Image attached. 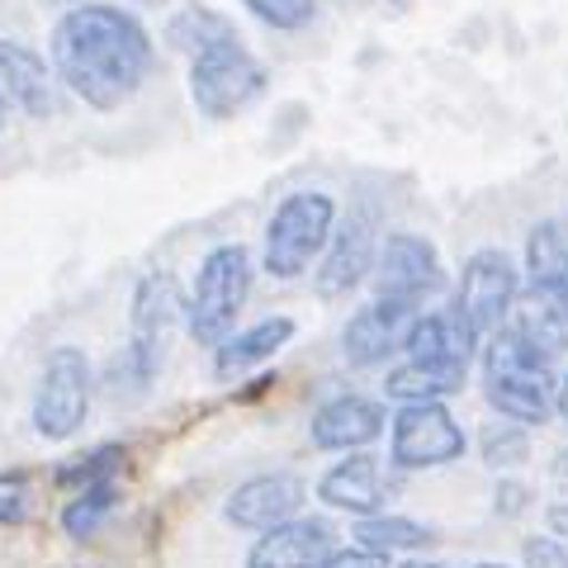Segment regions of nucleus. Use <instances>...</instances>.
<instances>
[{
	"label": "nucleus",
	"mask_w": 568,
	"mask_h": 568,
	"mask_svg": "<svg viewBox=\"0 0 568 568\" xmlns=\"http://www.w3.org/2000/svg\"><path fill=\"white\" fill-rule=\"evenodd\" d=\"M0 100L29 119H52L58 114V71L33 48L0 39Z\"/></svg>",
	"instance_id": "dca6fc26"
},
{
	"label": "nucleus",
	"mask_w": 568,
	"mask_h": 568,
	"mask_svg": "<svg viewBox=\"0 0 568 568\" xmlns=\"http://www.w3.org/2000/svg\"><path fill=\"white\" fill-rule=\"evenodd\" d=\"M290 342H294V317H265V323H256V327L223 336V342L213 346V379L252 375L256 365H265Z\"/></svg>",
	"instance_id": "6ab92c4d"
},
{
	"label": "nucleus",
	"mask_w": 568,
	"mask_h": 568,
	"mask_svg": "<svg viewBox=\"0 0 568 568\" xmlns=\"http://www.w3.org/2000/svg\"><path fill=\"white\" fill-rule=\"evenodd\" d=\"M233 24H227V14L219 10H209V6H185V10H175L171 14V24H166V43L175 52H200L209 43H219V39H233Z\"/></svg>",
	"instance_id": "4be33fe9"
},
{
	"label": "nucleus",
	"mask_w": 568,
	"mask_h": 568,
	"mask_svg": "<svg viewBox=\"0 0 568 568\" xmlns=\"http://www.w3.org/2000/svg\"><path fill=\"white\" fill-rule=\"evenodd\" d=\"M91 394H95V375H91L85 351L77 346L48 351L39 388H33V432L43 440H71L85 426Z\"/></svg>",
	"instance_id": "39448f33"
},
{
	"label": "nucleus",
	"mask_w": 568,
	"mask_h": 568,
	"mask_svg": "<svg viewBox=\"0 0 568 568\" xmlns=\"http://www.w3.org/2000/svg\"><path fill=\"white\" fill-rule=\"evenodd\" d=\"M119 465H123V450L119 446H100V450H91L85 459H77V465H62L58 469V484L71 488V493L91 488V484H114Z\"/></svg>",
	"instance_id": "bb28decb"
},
{
	"label": "nucleus",
	"mask_w": 568,
	"mask_h": 568,
	"mask_svg": "<svg viewBox=\"0 0 568 568\" xmlns=\"http://www.w3.org/2000/svg\"><path fill=\"white\" fill-rule=\"evenodd\" d=\"M478 346H484V336H478L465 323V313L450 304V308H440V313H422L417 317L403 355H413V361H436V365H465L469 369Z\"/></svg>",
	"instance_id": "f3484780"
},
{
	"label": "nucleus",
	"mask_w": 568,
	"mask_h": 568,
	"mask_svg": "<svg viewBox=\"0 0 568 568\" xmlns=\"http://www.w3.org/2000/svg\"><path fill=\"white\" fill-rule=\"evenodd\" d=\"M242 6L252 10L265 29H280V33L308 29L317 14V0H242Z\"/></svg>",
	"instance_id": "cd10ccee"
},
{
	"label": "nucleus",
	"mask_w": 568,
	"mask_h": 568,
	"mask_svg": "<svg viewBox=\"0 0 568 568\" xmlns=\"http://www.w3.org/2000/svg\"><path fill=\"white\" fill-rule=\"evenodd\" d=\"M521 559H526V568H568V549H564V540H555L545 530V536H530L521 545Z\"/></svg>",
	"instance_id": "c85d7f7f"
},
{
	"label": "nucleus",
	"mask_w": 568,
	"mask_h": 568,
	"mask_svg": "<svg viewBox=\"0 0 568 568\" xmlns=\"http://www.w3.org/2000/svg\"><path fill=\"white\" fill-rule=\"evenodd\" d=\"M323 568H394V564H388V555H375L365 545H342Z\"/></svg>",
	"instance_id": "2f4dec72"
},
{
	"label": "nucleus",
	"mask_w": 568,
	"mask_h": 568,
	"mask_svg": "<svg viewBox=\"0 0 568 568\" xmlns=\"http://www.w3.org/2000/svg\"><path fill=\"white\" fill-rule=\"evenodd\" d=\"M152 39L142 20L123 6L85 0L52 24V71L71 95L91 110H119L152 77Z\"/></svg>",
	"instance_id": "f257e3e1"
},
{
	"label": "nucleus",
	"mask_w": 568,
	"mask_h": 568,
	"mask_svg": "<svg viewBox=\"0 0 568 568\" xmlns=\"http://www.w3.org/2000/svg\"><path fill=\"white\" fill-rule=\"evenodd\" d=\"M549 474H555V484H568V450L555 455V469H549Z\"/></svg>",
	"instance_id": "72a5a7b5"
},
{
	"label": "nucleus",
	"mask_w": 568,
	"mask_h": 568,
	"mask_svg": "<svg viewBox=\"0 0 568 568\" xmlns=\"http://www.w3.org/2000/svg\"><path fill=\"white\" fill-rule=\"evenodd\" d=\"M336 549H342V536L327 517H290L271 530H261L256 545L246 549V568H323Z\"/></svg>",
	"instance_id": "f8f14e48"
},
{
	"label": "nucleus",
	"mask_w": 568,
	"mask_h": 568,
	"mask_svg": "<svg viewBox=\"0 0 568 568\" xmlns=\"http://www.w3.org/2000/svg\"><path fill=\"white\" fill-rule=\"evenodd\" d=\"M465 365H436V361H413L407 355L403 365H394L384 375V398H394L398 407L403 403H446L450 394L465 388Z\"/></svg>",
	"instance_id": "aec40b11"
},
{
	"label": "nucleus",
	"mask_w": 568,
	"mask_h": 568,
	"mask_svg": "<svg viewBox=\"0 0 568 568\" xmlns=\"http://www.w3.org/2000/svg\"><path fill=\"white\" fill-rule=\"evenodd\" d=\"M252 252L242 242H223L200 261L190 284V298H185V327L200 346H219L223 336H233L237 327V313L252 294Z\"/></svg>",
	"instance_id": "7ed1b4c3"
},
{
	"label": "nucleus",
	"mask_w": 568,
	"mask_h": 568,
	"mask_svg": "<svg viewBox=\"0 0 568 568\" xmlns=\"http://www.w3.org/2000/svg\"><path fill=\"white\" fill-rule=\"evenodd\" d=\"M114 511V484H91V488H77L67 497V507H62V530L67 536H95V530L104 526V517Z\"/></svg>",
	"instance_id": "5701e85b"
},
{
	"label": "nucleus",
	"mask_w": 568,
	"mask_h": 568,
	"mask_svg": "<svg viewBox=\"0 0 568 568\" xmlns=\"http://www.w3.org/2000/svg\"><path fill=\"white\" fill-rule=\"evenodd\" d=\"M304 478L290 474V469H271V474H256V478H246V484H237L233 493H227V503H223V517L227 526H237V530H271L280 521H290L304 511Z\"/></svg>",
	"instance_id": "ddd939ff"
},
{
	"label": "nucleus",
	"mask_w": 568,
	"mask_h": 568,
	"mask_svg": "<svg viewBox=\"0 0 568 568\" xmlns=\"http://www.w3.org/2000/svg\"><path fill=\"white\" fill-rule=\"evenodd\" d=\"M185 85H190L194 110L204 119H233L246 110V104H256L265 95L271 71H265L256 62V52L233 33V39H219V43L194 52Z\"/></svg>",
	"instance_id": "20e7f679"
},
{
	"label": "nucleus",
	"mask_w": 568,
	"mask_h": 568,
	"mask_svg": "<svg viewBox=\"0 0 568 568\" xmlns=\"http://www.w3.org/2000/svg\"><path fill=\"white\" fill-rule=\"evenodd\" d=\"M526 507H530V488L521 484V478H503V484L493 488V511L497 517H521Z\"/></svg>",
	"instance_id": "7c9ffc66"
},
{
	"label": "nucleus",
	"mask_w": 568,
	"mask_h": 568,
	"mask_svg": "<svg viewBox=\"0 0 568 568\" xmlns=\"http://www.w3.org/2000/svg\"><path fill=\"white\" fill-rule=\"evenodd\" d=\"M336 209L332 194L323 190H294L275 204L271 223H265V246H261V265L275 280H298L308 265L327 252V242L336 233Z\"/></svg>",
	"instance_id": "f03ea898"
},
{
	"label": "nucleus",
	"mask_w": 568,
	"mask_h": 568,
	"mask_svg": "<svg viewBox=\"0 0 568 568\" xmlns=\"http://www.w3.org/2000/svg\"><path fill=\"white\" fill-rule=\"evenodd\" d=\"M422 317V304H407V298H379L365 308L351 313V323L342 327V355L355 369H375L388 365L398 351H407V336L413 323Z\"/></svg>",
	"instance_id": "1a4fd4ad"
},
{
	"label": "nucleus",
	"mask_w": 568,
	"mask_h": 568,
	"mask_svg": "<svg viewBox=\"0 0 568 568\" xmlns=\"http://www.w3.org/2000/svg\"><path fill=\"white\" fill-rule=\"evenodd\" d=\"M545 530L555 540H568V503H555V507L545 511Z\"/></svg>",
	"instance_id": "473e14b6"
},
{
	"label": "nucleus",
	"mask_w": 568,
	"mask_h": 568,
	"mask_svg": "<svg viewBox=\"0 0 568 568\" xmlns=\"http://www.w3.org/2000/svg\"><path fill=\"white\" fill-rule=\"evenodd\" d=\"M511 327H517L530 346H540V351L549 355V361H555V355L568 346V317H564V313H555L549 304H540V298H530V294H526L521 317H517Z\"/></svg>",
	"instance_id": "b1692460"
},
{
	"label": "nucleus",
	"mask_w": 568,
	"mask_h": 568,
	"mask_svg": "<svg viewBox=\"0 0 568 568\" xmlns=\"http://www.w3.org/2000/svg\"><path fill=\"white\" fill-rule=\"evenodd\" d=\"M181 323H185V294H181V284H175V275H166V271L142 275L138 290H133L129 351L152 369V375L162 369L166 351H171V336H175Z\"/></svg>",
	"instance_id": "9b49d317"
},
{
	"label": "nucleus",
	"mask_w": 568,
	"mask_h": 568,
	"mask_svg": "<svg viewBox=\"0 0 568 568\" xmlns=\"http://www.w3.org/2000/svg\"><path fill=\"white\" fill-rule=\"evenodd\" d=\"M478 450H484L488 469H517L521 459H530V436L521 422H488L484 436H478Z\"/></svg>",
	"instance_id": "393cba45"
},
{
	"label": "nucleus",
	"mask_w": 568,
	"mask_h": 568,
	"mask_svg": "<svg viewBox=\"0 0 568 568\" xmlns=\"http://www.w3.org/2000/svg\"><path fill=\"white\" fill-rule=\"evenodd\" d=\"M375 256H379V227L369 209H351L336 219V233L317 265V294L323 298H346L375 275Z\"/></svg>",
	"instance_id": "9d476101"
},
{
	"label": "nucleus",
	"mask_w": 568,
	"mask_h": 568,
	"mask_svg": "<svg viewBox=\"0 0 568 568\" xmlns=\"http://www.w3.org/2000/svg\"><path fill=\"white\" fill-rule=\"evenodd\" d=\"M388 426L384 403L365 398V394H336L313 413L308 422V440L317 450H332V455H351V450H365L375 446Z\"/></svg>",
	"instance_id": "2eb2a0df"
},
{
	"label": "nucleus",
	"mask_w": 568,
	"mask_h": 568,
	"mask_svg": "<svg viewBox=\"0 0 568 568\" xmlns=\"http://www.w3.org/2000/svg\"><path fill=\"white\" fill-rule=\"evenodd\" d=\"M526 284L530 298H540L568 317V237L559 223H540L526 237Z\"/></svg>",
	"instance_id": "a211bd4d"
},
{
	"label": "nucleus",
	"mask_w": 568,
	"mask_h": 568,
	"mask_svg": "<svg viewBox=\"0 0 568 568\" xmlns=\"http://www.w3.org/2000/svg\"><path fill=\"white\" fill-rule=\"evenodd\" d=\"M517 290H521V271L503 246H484L465 261L455 284V308L465 313V323L478 336H493L497 327H507L511 308H517Z\"/></svg>",
	"instance_id": "0eeeda50"
},
{
	"label": "nucleus",
	"mask_w": 568,
	"mask_h": 568,
	"mask_svg": "<svg viewBox=\"0 0 568 568\" xmlns=\"http://www.w3.org/2000/svg\"><path fill=\"white\" fill-rule=\"evenodd\" d=\"M474 568H507V564H474Z\"/></svg>",
	"instance_id": "e433bc0d"
},
{
	"label": "nucleus",
	"mask_w": 568,
	"mask_h": 568,
	"mask_svg": "<svg viewBox=\"0 0 568 568\" xmlns=\"http://www.w3.org/2000/svg\"><path fill=\"white\" fill-rule=\"evenodd\" d=\"M0 123H6V100H0Z\"/></svg>",
	"instance_id": "4c0bfd02"
},
{
	"label": "nucleus",
	"mask_w": 568,
	"mask_h": 568,
	"mask_svg": "<svg viewBox=\"0 0 568 568\" xmlns=\"http://www.w3.org/2000/svg\"><path fill=\"white\" fill-rule=\"evenodd\" d=\"M375 294L379 298H407V304H426L432 294L446 290V265L432 237L422 233H388L375 256Z\"/></svg>",
	"instance_id": "6e6552de"
},
{
	"label": "nucleus",
	"mask_w": 568,
	"mask_h": 568,
	"mask_svg": "<svg viewBox=\"0 0 568 568\" xmlns=\"http://www.w3.org/2000/svg\"><path fill=\"white\" fill-rule=\"evenodd\" d=\"M351 536H355V545L375 549V555H417V549L436 545L432 526H417L407 517H388V511H379V517H361Z\"/></svg>",
	"instance_id": "412c9836"
},
{
	"label": "nucleus",
	"mask_w": 568,
	"mask_h": 568,
	"mask_svg": "<svg viewBox=\"0 0 568 568\" xmlns=\"http://www.w3.org/2000/svg\"><path fill=\"white\" fill-rule=\"evenodd\" d=\"M152 379H156V375H152V369L129 351V342H123V346L110 355V365H104V394L119 398V403L142 398V394L152 388Z\"/></svg>",
	"instance_id": "a878e982"
},
{
	"label": "nucleus",
	"mask_w": 568,
	"mask_h": 568,
	"mask_svg": "<svg viewBox=\"0 0 568 568\" xmlns=\"http://www.w3.org/2000/svg\"><path fill=\"white\" fill-rule=\"evenodd\" d=\"M403 568H446V564H432V559H407Z\"/></svg>",
	"instance_id": "c9c22d12"
},
{
	"label": "nucleus",
	"mask_w": 568,
	"mask_h": 568,
	"mask_svg": "<svg viewBox=\"0 0 568 568\" xmlns=\"http://www.w3.org/2000/svg\"><path fill=\"white\" fill-rule=\"evenodd\" d=\"M388 450L398 469H440L465 455V426L446 403H403L388 422Z\"/></svg>",
	"instance_id": "423d86ee"
},
{
	"label": "nucleus",
	"mask_w": 568,
	"mask_h": 568,
	"mask_svg": "<svg viewBox=\"0 0 568 568\" xmlns=\"http://www.w3.org/2000/svg\"><path fill=\"white\" fill-rule=\"evenodd\" d=\"M394 474H388L375 455H361L351 450L346 459H336V465L317 478V497H323V507L332 511H346V517H379L388 507V497H394Z\"/></svg>",
	"instance_id": "4468645a"
},
{
	"label": "nucleus",
	"mask_w": 568,
	"mask_h": 568,
	"mask_svg": "<svg viewBox=\"0 0 568 568\" xmlns=\"http://www.w3.org/2000/svg\"><path fill=\"white\" fill-rule=\"evenodd\" d=\"M24 507H29V488H24V478L0 474V526L24 521Z\"/></svg>",
	"instance_id": "c756f323"
},
{
	"label": "nucleus",
	"mask_w": 568,
	"mask_h": 568,
	"mask_svg": "<svg viewBox=\"0 0 568 568\" xmlns=\"http://www.w3.org/2000/svg\"><path fill=\"white\" fill-rule=\"evenodd\" d=\"M555 407H559V417H568V379H559L555 388Z\"/></svg>",
	"instance_id": "f704fd0d"
}]
</instances>
